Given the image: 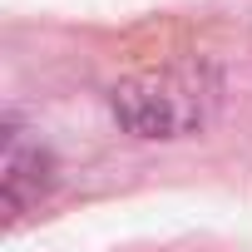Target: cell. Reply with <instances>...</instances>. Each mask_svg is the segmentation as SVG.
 <instances>
[{
	"mask_svg": "<svg viewBox=\"0 0 252 252\" xmlns=\"http://www.w3.org/2000/svg\"><path fill=\"white\" fill-rule=\"evenodd\" d=\"M218 109V74L208 69H163L114 89V119L139 139H183L198 134Z\"/></svg>",
	"mask_w": 252,
	"mask_h": 252,
	"instance_id": "cell-1",
	"label": "cell"
},
{
	"mask_svg": "<svg viewBox=\"0 0 252 252\" xmlns=\"http://www.w3.org/2000/svg\"><path fill=\"white\" fill-rule=\"evenodd\" d=\"M55 188V154L25 129V124L10 114L5 119V154H0V198H5V213L20 218L35 203H45Z\"/></svg>",
	"mask_w": 252,
	"mask_h": 252,
	"instance_id": "cell-2",
	"label": "cell"
}]
</instances>
